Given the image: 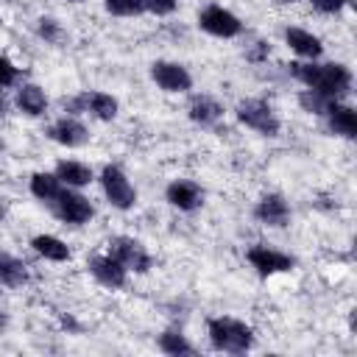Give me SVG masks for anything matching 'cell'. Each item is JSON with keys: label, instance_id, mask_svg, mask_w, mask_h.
Masks as SVG:
<instances>
[{"label": "cell", "instance_id": "6da1fadb", "mask_svg": "<svg viewBox=\"0 0 357 357\" xmlns=\"http://www.w3.org/2000/svg\"><path fill=\"white\" fill-rule=\"evenodd\" d=\"M287 73L304 86V89H315L329 100H340L351 92V70L340 61H293L287 64Z\"/></svg>", "mask_w": 357, "mask_h": 357}, {"label": "cell", "instance_id": "7a4b0ae2", "mask_svg": "<svg viewBox=\"0 0 357 357\" xmlns=\"http://www.w3.org/2000/svg\"><path fill=\"white\" fill-rule=\"evenodd\" d=\"M206 337L215 351L223 354H245L254 349V329L231 315H215L206 321Z\"/></svg>", "mask_w": 357, "mask_h": 357}, {"label": "cell", "instance_id": "3957f363", "mask_svg": "<svg viewBox=\"0 0 357 357\" xmlns=\"http://www.w3.org/2000/svg\"><path fill=\"white\" fill-rule=\"evenodd\" d=\"M234 117L240 120V126L257 131L259 137H279V131H282V123H279L273 106L262 98H243L234 106Z\"/></svg>", "mask_w": 357, "mask_h": 357}, {"label": "cell", "instance_id": "277c9868", "mask_svg": "<svg viewBox=\"0 0 357 357\" xmlns=\"http://www.w3.org/2000/svg\"><path fill=\"white\" fill-rule=\"evenodd\" d=\"M98 181H100V190H103L109 206H114L120 212L134 209V204H137V187L131 184V178L126 176V170L120 165H103Z\"/></svg>", "mask_w": 357, "mask_h": 357}, {"label": "cell", "instance_id": "5b68a950", "mask_svg": "<svg viewBox=\"0 0 357 357\" xmlns=\"http://www.w3.org/2000/svg\"><path fill=\"white\" fill-rule=\"evenodd\" d=\"M120 112V103L114 95L109 92H100V89H92V92H81V95H73L70 100H64V114H92L95 120H103V123H112Z\"/></svg>", "mask_w": 357, "mask_h": 357}, {"label": "cell", "instance_id": "8992f818", "mask_svg": "<svg viewBox=\"0 0 357 357\" xmlns=\"http://www.w3.org/2000/svg\"><path fill=\"white\" fill-rule=\"evenodd\" d=\"M198 28L215 39H234L243 33V20L220 3H209L198 11Z\"/></svg>", "mask_w": 357, "mask_h": 357}, {"label": "cell", "instance_id": "52a82bcc", "mask_svg": "<svg viewBox=\"0 0 357 357\" xmlns=\"http://www.w3.org/2000/svg\"><path fill=\"white\" fill-rule=\"evenodd\" d=\"M109 254L128 271V273H148L151 265H153V257L151 251L137 240V237H128V234H114L109 243Z\"/></svg>", "mask_w": 357, "mask_h": 357}, {"label": "cell", "instance_id": "ba28073f", "mask_svg": "<svg viewBox=\"0 0 357 357\" xmlns=\"http://www.w3.org/2000/svg\"><path fill=\"white\" fill-rule=\"evenodd\" d=\"M50 209H53V215H56L61 223H67V226H84V223H89L92 215H95L92 201H89L86 195H81L78 190H73V187H64V190L59 192V198L50 204Z\"/></svg>", "mask_w": 357, "mask_h": 357}, {"label": "cell", "instance_id": "9c48e42d", "mask_svg": "<svg viewBox=\"0 0 357 357\" xmlns=\"http://www.w3.org/2000/svg\"><path fill=\"white\" fill-rule=\"evenodd\" d=\"M151 78H153V84H156L162 92H167V95H184V92L192 89V75H190V70H187L184 64H178V61H167V59L153 61V64H151Z\"/></svg>", "mask_w": 357, "mask_h": 357}, {"label": "cell", "instance_id": "30bf717a", "mask_svg": "<svg viewBox=\"0 0 357 357\" xmlns=\"http://www.w3.org/2000/svg\"><path fill=\"white\" fill-rule=\"evenodd\" d=\"M245 259H248V265H251L259 276H265V279H268V276H276V273H287V271L296 268V259H293L290 254L276 251V248L262 245V243L251 245V248L245 251Z\"/></svg>", "mask_w": 357, "mask_h": 357}, {"label": "cell", "instance_id": "8fae6325", "mask_svg": "<svg viewBox=\"0 0 357 357\" xmlns=\"http://www.w3.org/2000/svg\"><path fill=\"white\" fill-rule=\"evenodd\" d=\"M86 271L92 273V279L98 282V284H103V287H109V290H120V287H126V282H128V271L106 251V254H92L89 257V262H86Z\"/></svg>", "mask_w": 357, "mask_h": 357}, {"label": "cell", "instance_id": "7c38bea8", "mask_svg": "<svg viewBox=\"0 0 357 357\" xmlns=\"http://www.w3.org/2000/svg\"><path fill=\"white\" fill-rule=\"evenodd\" d=\"M165 201L178 212H195L204 204V190L192 178H173L165 187Z\"/></svg>", "mask_w": 357, "mask_h": 357}, {"label": "cell", "instance_id": "4fadbf2b", "mask_svg": "<svg viewBox=\"0 0 357 357\" xmlns=\"http://www.w3.org/2000/svg\"><path fill=\"white\" fill-rule=\"evenodd\" d=\"M47 137L61 148H81V145L89 142L86 126L73 114H61L59 120H53L50 128H47Z\"/></svg>", "mask_w": 357, "mask_h": 357}, {"label": "cell", "instance_id": "5bb4252c", "mask_svg": "<svg viewBox=\"0 0 357 357\" xmlns=\"http://www.w3.org/2000/svg\"><path fill=\"white\" fill-rule=\"evenodd\" d=\"M254 218L262 226L271 229H284L290 223V204L284 201V195L279 192H265L257 204H254Z\"/></svg>", "mask_w": 357, "mask_h": 357}, {"label": "cell", "instance_id": "9a60e30c", "mask_svg": "<svg viewBox=\"0 0 357 357\" xmlns=\"http://www.w3.org/2000/svg\"><path fill=\"white\" fill-rule=\"evenodd\" d=\"M324 117H326V126L335 137H343V139H354L357 137V114L349 103L343 100H329L326 109H324Z\"/></svg>", "mask_w": 357, "mask_h": 357}, {"label": "cell", "instance_id": "2e32d148", "mask_svg": "<svg viewBox=\"0 0 357 357\" xmlns=\"http://www.w3.org/2000/svg\"><path fill=\"white\" fill-rule=\"evenodd\" d=\"M284 45H287L298 59H304V61L321 59V53H324V42H321L312 31H307V28H296V25L284 28Z\"/></svg>", "mask_w": 357, "mask_h": 357}, {"label": "cell", "instance_id": "e0dca14e", "mask_svg": "<svg viewBox=\"0 0 357 357\" xmlns=\"http://www.w3.org/2000/svg\"><path fill=\"white\" fill-rule=\"evenodd\" d=\"M53 173L59 176V181L64 187H73V190H81V187L95 181V170L81 159H59Z\"/></svg>", "mask_w": 357, "mask_h": 357}, {"label": "cell", "instance_id": "ac0fdd59", "mask_svg": "<svg viewBox=\"0 0 357 357\" xmlns=\"http://www.w3.org/2000/svg\"><path fill=\"white\" fill-rule=\"evenodd\" d=\"M14 106L25 117H42L47 112V95L39 84H20L14 95Z\"/></svg>", "mask_w": 357, "mask_h": 357}, {"label": "cell", "instance_id": "d6986e66", "mask_svg": "<svg viewBox=\"0 0 357 357\" xmlns=\"http://www.w3.org/2000/svg\"><path fill=\"white\" fill-rule=\"evenodd\" d=\"M223 103L212 95H192L190 103H187V117L198 126H215L220 117H223Z\"/></svg>", "mask_w": 357, "mask_h": 357}, {"label": "cell", "instance_id": "ffe728a7", "mask_svg": "<svg viewBox=\"0 0 357 357\" xmlns=\"http://www.w3.org/2000/svg\"><path fill=\"white\" fill-rule=\"evenodd\" d=\"M28 190H31V195L36 198V201H42V204H53L56 198H59V192L64 190V184L59 181V176L56 173H47V170H36L31 178H28Z\"/></svg>", "mask_w": 357, "mask_h": 357}, {"label": "cell", "instance_id": "44dd1931", "mask_svg": "<svg viewBox=\"0 0 357 357\" xmlns=\"http://www.w3.org/2000/svg\"><path fill=\"white\" fill-rule=\"evenodd\" d=\"M31 248L42 259H47V262H67L73 257L70 254V245L61 237H56V234H33L31 237Z\"/></svg>", "mask_w": 357, "mask_h": 357}, {"label": "cell", "instance_id": "7402d4cb", "mask_svg": "<svg viewBox=\"0 0 357 357\" xmlns=\"http://www.w3.org/2000/svg\"><path fill=\"white\" fill-rule=\"evenodd\" d=\"M0 282L8 284V287H20L28 282V268L22 259L11 257V254H3L0 251Z\"/></svg>", "mask_w": 357, "mask_h": 357}, {"label": "cell", "instance_id": "603a6c76", "mask_svg": "<svg viewBox=\"0 0 357 357\" xmlns=\"http://www.w3.org/2000/svg\"><path fill=\"white\" fill-rule=\"evenodd\" d=\"M159 349L165 351V354H170V357H181V354H192L195 351V346L187 340V335H181L178 329H165L162 335H159Z\"/></svg>", "mask_w": 357, "mask_h": 357}, {"label": "cell", "instance_id": "cb8c5ba5", "mask_svg": "<svg viewBox=\"0 0 357 357\" xmlns=\"http://www.w3.org/2000/svg\"><path fill=\"white\" fill-rule=\"evenodd\" d=\"M36 33H39V39H45L47 45H59V42L64 39V31H61L59 20H53V17H39V20H36Z\"/></svg>", "mask_w": 357, "mask_h": 357}, {"label": "cell", "instance_id": "d4e9b609", "mask_svg": "<svg viewBox=\"0 0 357 357\" xmlns=\"http://www.w3.org/2000/svg\"><path fill=\"white\" fill-rule=\"evenodd\" d=\"M103 8L112 17H137L142 14V0H103Z\"/></svg>", "mask_w": 357, "mask_h": 357}, {"label": "cell", "instance_id": "484cf974", "mask_svg": "<svg viewBox=\"0 0 357 357\" xmlns=\"http://www.w3.org/2000/svg\"><path fill=\"white\" fill-rule=\"evenodd\" d=\"M298 103H301V109L310 112V114H324L329 98H324V95L315 92V89H301V92H298Z\"/></svg>", "mask_w": 357, "mask_h": 357}, {"label": "cell", "instance_id": "4316f807", "mask_svg": "<svg viewBox=\"0 0 357 357\" xmlns=\"http://www.w3.org/2000/svg\"><path fill=\"white\" fill-rule=\"evenodd\" d=\"M20 78V67L8 59V56H0V89H8L14 86Z\"/></svg>", "mask_w": 357, "mask_h": 357}, {"label": "cell", "instance_id": "83f0119b", "mask_svg": "<svg viewBox=\"0 0 357 357\" xmlns=\"http://www.w3.org/2000/svg\"><path fill=\"white\" fill-rule=\"evenodd\" d=\"M178 6V0H142V11L153 14V17H167L173 14Z\"/></svg>", "mask_w": 357, "mask_h": 357}, {"label": "cell", "instance_id": "f1b7e54d", "mask_svg": "<svg viewBox=\"0 0 357 357\" xmlns=\"http://www.w3.org/2000/svg\"><path fill=\"white\" fill-rule=\"evenodd\" d=\"M310 3H312V8L321 11V14H340V11L349 6V0H310Z\"/></svg>", "mask_w": 357, "mask_h": 357}, {"label": "cell", "instance_id": "f546056e", "mask_svg": "<svg viewBox=\"0 0 357 357\" xmlns=\"http://www.w3.org/2000/svg\"><path fill=\"white\" fill-rule=\"evenodd\" d=\"M6 326H8V312H6L3 307H0V332H3Z\"/></svg>", "mask_w": 357, "mask_h": 357}, {"label": "cell", "instance_id": "4dcf8cb0", "mask_svg": "<svg viewBox=\"0 0 357 357\" xmlns=\"http://www.w3.org/2000/svg\"><path fill=\"white\" fill-rule=\"evenodd\" d=\"M3 114H6V98L0 95V117H3Z\"/></svg>", "mask_w": 357, "mask_h": 357}, {"label": "cell", "instance_id": "1f68e13d", "mask_svg": "<svg viewBox=\"0 0 357 357\" xmlns=\"http://www.w3.org/2000/svg\"><path fill=\"white\" fill-rule=\"evenodd\" d=\"M279 6H293V3H301V0H276Z\"/></svg>", "mask_w": 357, "mask_h": 357}, {"label": "cell", "instance_id": "d6a6232c", "mask_svg": "<svg viewBox=\"0 0 357 357\" xmlns=\"http://www.w3.org/2000/svg\"><path fill=\"white\" fill-rule=\"evenodd\" d=\"M67 3H81V0H67Z\"/></svg>", "mask_w": 357, "mask_h": 357}, {"label": "cell", "instance_id": "836d02e7", "mask_svg": "<svg viewBox=\"0 0 357 357\" xmlns=\"http://www.w3.org/2000/svg\"><path fill=\"white\" fill-rule=\"evenodd\" d=\"M0 151H3V139H0Z\"/></svg>", "mask_w": 357, "mask_h": 357}]
</instances>
